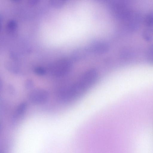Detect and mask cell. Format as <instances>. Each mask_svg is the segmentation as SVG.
I'll use <instances>...</instances> for the list:
<instances>
[{"label":"cell","instance_id":"6da1fadb","mask_svg":"<svg viewBox=\"0 0 153 153\" xmlns=\"http://www.w3.org/2000/svg\"><path fill=\"white\" fill-rule=\"evenodd\" d=\"M72 64L70 61L66 59H62L52 63L49 68L50 74L56 77L66 75L70 71Z\"/></svg>","mask_w":153,"mask_h":153},{"label":"cell","instance_id":"7a4b0ae2","mask_svg":"<svg viewBox=\"0 0 153 153\" xmlns=\"http://www.w3.org/2000/svg\"><path fill=\"white\" fill-rule=\"evenodd\" d=\"M98 73L96 69L91 68L84 72L78 82L79 85L85 91L91 87L96 81Z\"/></svg>","mask_w":153,"mask_h":153},{"label":"cell","instance_id":"3957f363","mask_svg":"<svg viewBox=\"0 0 153 153\" xmlns=\"http://www.w3.org/2000/svg\"><path fill=\"white\" fill-rule=\"evenodd\" d=\"M49 93L42 88H36L31 91L28 95V98L32 103L40 104L46 102L49 98Z\"/></svg>","mask_w":153,"mask_h":153},{"label":"cell","instance_id":"277c9868","mask_svg":"<svg viewBox=\"0 0 153 153\" xmlns=\"http://www.w3.org/2000/svg\"><path fill=\"white\" fill-rule=\"evenodd\" d=\"M27 107V104L23 102L20 104L17 107L13 115V118L16 119L20 117L25 113Z\"/></svg>","mask_w":153,"mask_h":153},{"label":"cell","instance_id":"5b68a950","mask_svg":"<svg viewBox=\"0 0 153 153\" xmlns=\"http://www.w3.org/2000/svg\"><path fill=\"white\" fill-rule=\"evenodd\" d=\"M17 27L16 22L14 20H11L8 22L7 25V31L10 33H12L15 31Z\"/></svg>","mask_w":153,"mask_h":153},{"label":"cell","instance_id":"8992f818","mask_svg":"<svg viewBox=\"0 0 153 153\" xmlns=\"http://www.w3.org/2000/svg\"><path fill=\"white\" fill-rule=\"evenodd\" d=\"M33 71L36 74L39 76H43L45 75L46 73L45 70L44 68L39 67H36Z\"/></svg>","mask_w":153,"mask_h":153},{"label":"cell","instance_id":"52a82bcc","mask_svg":"<svg viewBox=\"0 0 153 153\" xmlns=\"http://www.w3.org/2000/svg\"><path fill=\"white\" fill-rule=\"evenodd\" d=\"M25 85L26 88H31L33 85V82L31 80L28 79L26 81Z\"/></svg>","mask_w":153,"mask_h":153},{"label":"cell","instance_id":"ba28073f","mask_svg":"<svg viewBox=\"0 0 153 153\" xmlns=\"http://www.w3.org/2000/svg\"><path fill=\"white\" fill-rule=\"evenodd\" d=\"M2 86V83L1 79H0V89L1 88Z\"/></svg>","mask_w":153,"mask_h":153},{"label":"cell","instance_id":"9c48e42d","mask_svg":"<svg viewBox=\"0 0 153 153\" xmlns=\"http://www.w3.org/2000/svg\"><path fill=\"white\" fill-rule=\"evenodd\" d=\"M2 17L1 15L0 14V23H1L2 21Z\"/></svg>","mask_w":153,"mask_h":153},{"label":"cell","instance_id":"30bf717a","mask_svg":"<svg viewBox=\"0 0 153 153\" xmlns=\"http://www.w3.org/2000/svg\"><path fill=\"white\" fill-rule=\"evenodd\" d=\"M12 1H13L15 2H18L20 1V0H13Z\"/></svg>","mask_w":153,"mask_h":153},{"label":"cell","instance_id":"8fae6325","mask_svg":"<svg viewBox=\"0 0 153 153\" xmlns=\"http://www.w3.org/2000/svg\"><path fill=\"white\" fill-rule=\"evenodd\" d=\"M1 23H0V32L1 30Z\"/></svg>","mask_w":153,"mask_h":153},{"label":"cell","instance_id":"7c38bea8","mask_svg":"<svg viewBox=\"0 0 153 153\" xmlns=\"http://www.w3.org/2000/svg\"><path fill=\"white\" fill-rule=\"evenodd\" d=\"M1 129V124L0 123V131Z\"/></svg>","mask_w":153,"mask_h":153},{"label":"cell","instance_id":"4fadbf2b","mask_svg":"<svg viewBox=\"0 0 153 153\" xmlns=\"http://www.w3.org/2000/svg\"><path fill=\"white\" fill-rule=\"evenodd\" d=\"M0 153H2V152L0 151Z\"/></svg>","mask_w":153,"mask_h":153}]
</instances>
